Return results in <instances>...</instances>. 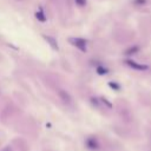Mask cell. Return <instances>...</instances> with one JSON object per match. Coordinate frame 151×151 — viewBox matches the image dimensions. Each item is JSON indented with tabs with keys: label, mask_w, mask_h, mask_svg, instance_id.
<instances>
[{
	"label": "cell",
	"mask_w": 151,
	"mask_h": 151,
	"mask_svg": "<svg viewBox=\"0 0 151 151\" xmlns=\"http://www.w3.org/2000/svg\"><path fill=\"white\" fill-rule=\"evenodd\" d=\"M73 46H76L78 50L85 52L86 51V40L83 38H70L68 40Z\"/></svg>",
	"instance_id": "cell-1"
},
{
	"label": "cell",
	"mask_w": 151,
	"mask_h": 151,
	"mask_svg": "<svg viewBox=\"0 0 151 151\" xmlns=\"http://www.w3.org/2000/svg\"><path fill=\"white\" fill-rule=\"evenodd\" d=\"M58 96H59V98L61 99V101L65 105H71L72 104V97L65 90H59L58 91Z\"/></svg>",
	"instance_id": "cell-2"
},
{
	"label": "cell",
	"mask_w": 151,
	"mask_h": 151,
	"mask_svg": "<svg viewBox=\"0 0 151 151\" xmlns=\"http://www.w3.org/2000/svg\"><path fill=\"white\" fill-rule=\"evenodd\" d=\"M44 37V39L51 45V47L53 48V50H55V51H58L59 50V45H58V42H57V39L55 38H53V37H51V35H42Z\"/></svg>",
	"instance_id": "cell-3"
},
{
	"label": "cell",
	"mask_w": 151,
	"mask_h": 151,
	"mask_svg": "<svg viewBox=\"0 0 151 151\" xmlns=\"http://www.w3.org/2000/svg\"><path fill=\"white\" fill-rule=\"evenodd\" d=\"M86 146H87L88 149L97 150L98 146H99V144H98V142H97V139H96L94 137H90V138L86 139Z\"/></svg>",
	"instance_id": "cell-4"
},
{
	"label": "cell",
	"mask_w": 151,
	"mask_h": 151,
	"mask_svg": "<svg viewBox=\"0 0 151 151\" xmlns=\"http://www.w3.org/2000/svg\"><path fill=\"white\" fill-rule=\"evenodd\" d=\"M35 18L39 20V21H41V22H44V21H46V17H45V14H44V11L40 8V9H38V12L35 13Z\"/></svg>",
	"instance_id": "cell-5"
},
{
	"label": "cell",
	"mask_w": 151,
	"mask_h": 151,
	"mask_svg": "<svg viewBox=\"0 0 151 151\" xmlns=\"http://www.w3.org/2000/svg\"><path fill=\"white\" fill-rule=\"evenodd\" d=\"M126 64L131 65V67L137 68V70H145V68H147V66H145V65H138V64H136V63H133V61H131V60H127Z\"/></svg>",
	"instance_id": "cell-6"
},
{
	"label": "cell",
	"mask_w": 151,
	"mask_h": 151,
	"mask_svg": "<svg viewBox=\"0 0 151 151\" xmlns=\"http://www.w3.org/2000/svg\"><path fill=\"white\" fill-rule=\"evenodd\" d=\"M97 72H98L99 74H105V73H107V70H106L104 66H98V67H97Z\"/></svg>",
	"instance_id": "cell-7"
},
{
	"label": "cell",
	"mask_w": 151,
	"mask_h": 151,
	"mask_svg": "<svg viewBox=\"0 0 151 151\" xmlns=\"http://www.w3.org/2000/svg\"><path fill=\"white\" fill-rule=\"evenodd\" d=\"M74 1L78 6H85L86 5V0H74Z\"/></svg>",
	"instance_id": "cell-8"
}]
</instances>
